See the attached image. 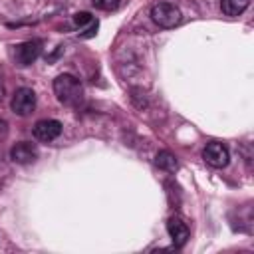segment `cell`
Returning <instances> with one entry per match:
<instances>
[{"label": "cell", "instance_id": "cell-1", "mask_svg": "<svg viewBox=\"0 0 254 254\" xmlns=\"http://www.w3.org/2000/svg\"><path fill=\"white\" fill-rule=\"evenodd\" d=\"M54 93L60 103L64 105H79L83 99V87L81 81L71 73H62L54 79Z\"/></svg>", "mask_w": 254, "mask_h": 254}, {"label": "cell", "instance_id": "cell-2", "mask_svg": "<svg viewBox=\"0 0 254 254\" xmlns=\"http://www.w3.org/2000/svg\"><path fill=\"white\" fill-rule=\"evenodd\" d=\"M151 18L155 24H159L161 28H175L181 22V10L175 4L169 2H159L151 8Z\"/></svg>", "mask_w": 254, "mask_h": 254}, {"label": "cell", "instance_id": "cell-3", "mask_svg": "<svg viewBox=\"0 0 254 254\" xmlns=\"http://www.w3.org/2000/svg\"><path fill=\"white\" fill-rule=\"evenodd\" d=\"M10 107H12V111H14L16 115H20V117L30 115V113L36 109V93H34V89H30V87H20V89H16Z\"/></svg>", "mask_w": 254, "mask_h": 254}, {"label": "cell", "instance_id": "cell-4", "mask_svg": "<svg viewBox=\"0 0 254 254\" xmlns=\"http://www.w3.org/2000/svg\"><path fill=\"white\" fill-rule=\"evenodd\" d=\"M202 159H204L206 165H210V167H214V169H222V167L228 165L230 153H228L226 145H222V143H218V141H212V143H208V145L204 147Z\"/></svg>", "mask_w": 254, "mask_h": 254}, {"label": "cell", "instance_id": "cell-5", "mask_svg": "<svg viewBox=\"0 0 254 254\" xmlns=\"http://www.w3.org/2000/svg\"><path fill=\"white\" fill-rule=\"evenodd\" d=\"M42 52V44L38 40H30V42H24V44H18L16 50H14V58H16V64L26 67L30 64H34L38 60Z\"/></svg>", "mask_w": 254, "mask_h": 254}, {"label": "cell", "instance_id": "cell-6", "mask_svg": "<svg viewBox=\"0 0 254 254\" xmlns=\"http://www.w3.org/2000/svg\"><path fill=\"white\" fill-rule=\"evenodd\" d=\"M60 133H62V123L58 119H42L34 125V137L38 141H44V143L58 139Z\"/></svg>", "mask_w": 254, "mask_h": 254}, {"label": "cell", "instance_id": "cell-7", "mask_svg": "<svg viewBox=\"0 0 254 254\" xmlns=\"http://www.w3.org/2000/svg\"><path fill=\"white\" fill-rule=\"evenodd\" d=\"M40 151L34 143H28V141H22V143H16L12 149H10V159L18 165H28V163H34L38 159Z\"/></svg>", "mask_w": 254, "mask_h": 254}, {"label": "cell", "instance_id": "cell-8", "mask_svg": "<svg viewBox=\"0 0 254 254\" xmlns=\"http://www.w3.org/2000/svg\"><path fill=\"white\" fill-rule=\"evenodd\" d=\"M167 230H169V236H171V240H173V244L177 248L187 244V240H189V226H187V222H183L181 216H171L167 220Z\"/></svg>", "mask_w": 254, "mask_h": 254}, {"label": "cell", "instance_id": "cell-9", "mask_svg": "<svg viewBox=\"0 0 254 254\" xmlns=\"http://www.w3.org/2000/svg\"><path fill=\"white\" fill-rule=\"evenodd\" d=\"M250 0H220V8L226 16H240L248 8Z\"/></svg>", "mask_w": 254, "mask_h": 254}, {"label": "cell", "instance_id": "cell-10", "mask_svg": "<svg viewBox=\"0 0 254 254\" xmlns=\"http://www.w3.org/2000/svg\"><path fill=\"white\" fill-rule=\"evenodd\" d=\"M155 163H157L159 169H163V171H167V173H175L177 167H179V163H177V159H175V155H173L171 151H159Z\"/></svg>", "mask_w": 254, "mask_h": 254}, {"label": "cell", "instance_id": "cell-11", "mask_svg": "<svg viewBox=\"0 0 254 254\" xmlns=\"http://www.w3.org/2000/svg\"><path fill=\"white\" fill-rule=\"evenodd\" d=\"M91 4L99 10H105V12H111V10H117L121 0H91Z\"/></svg>", "mask_w": 254, "mask_h": 254}, {"label": "cell", "instance_id": "cell-12", "mask_svg": "<svg viewBox=\"0 0 254 254\" xmlns=\"http://www.w3.org/2000/svg\"><path fill=\"white\" fill-rule=\"evenodd\" d=\"M91 22H93V16L89 12H79V14L73 16V24L79 26V28H83L85 24H91Z\"/></svg>", "mask_w": 254, "mask_h": 254}, {"label": "cell", "instance_id": "cell-13", "mask_svg": "<svg viewBox=\"0 0 254 254\" xmlns=\"http://www.w3.org/2000/svg\"><path fill=\"white\" fill-rule=\"evenodd\" d=\"M8 135V123L4 119H0V141H4Z\"/></svg>", "mask_w": 254, "mask_h": 254}, {"label": "cell", "instance_id": "cell-14", "mask_svg": "<svg viewBox=\"0 0 254 254\" xmlns=\"http://www.w3.org/2000/svg\"><path fill=\"white\" fill-rule=\"evenodd\" d=\"M2 95H4V85H2V79H0V99H2Z\"/></svg>", "mask_w": 254, "mask_h": 254}]
</instances>
